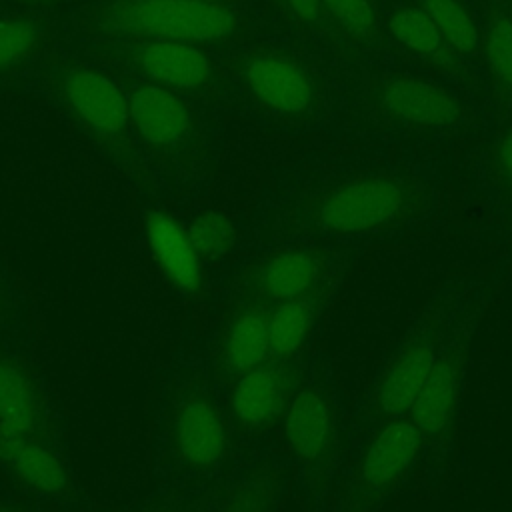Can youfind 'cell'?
<instances>
[{
  "instance_id": "6da1fadb",
  "label": "cell",
  "mask_w": 512,
  "mask_h": 512,
  "mask_svg": "<svg viewBox=\"0 0 512 512\" xmlns=\"http://www.w3.org/2000/svg\"><path fill=\"white\" fill-rule=\"evenodd\" d=\"M428 186L410 172L370 170L342 178L310 196L302 222L326 236L394 230L428 210Z\"/></svg>"
},
{
  "instance_id": "7a4b0ae2",
  "label": "cell",
  "mask_w": 512,
  "mask_h": 512,
  "mask_svg": "<svg viewBox=\"0 0 512 512\" xmlns=\"http://www.w3.org/2000/svg\"><path fill=\"white\" fill-rule=\"evenodd\" d=\"M114 32L176 42H218L236 32V14L198 0H120L102 12Z\"/></svg>"
},
{
  "instance_id": "3957f363",
  "label": "cell",
  "mask_w": 512,
  "mask_h": 512,
  "mask_svg": "<svg viewBox=\"0 0 512 512\" xmlns=\"http://www.w3.org/2000/svg\"><path fill=\"white\" fill-rule=\"evenodd\" d=\"M166 442L176 464L194 476H212L232 454L226 408L202 384H184L166 410Z\"/></svg>"
},
{
  "instance_id": "277c9868",
  "label": "cell",
  "mask_w": 512,
  "mask_h": 512,
  "mask_svg": "<svg viewBox=\"0 0 512 512\" xmlns=\"http://www.w3.org/2000/svg\"><path fill=\"white\" fill-rule=\"evenodd\" d=\"M424 442L408 416L380 422L356 462L342 512H372L410 474Z\"/></svg>"
},
{
  "instance_id": "5b68a950",
  "label": "cell",
  "mask_w": 512,
  "mask_h": 512,
  "mask_svg": "<svg viewBox=\"0 0 512 512\" xmlns=\"http://www.w3.org/2000/svg\"><path fill=\"white\" fill-rule=\"evenodd\" d=\"M366 100L380 118L416 130L456 128L468 116V106L456 92L410 74L372 78Z\"/></svg>"
},
{
  "instance_id": "8992f818",
  "label": "cell",
  "mask_w": 512,
  "mask_h": 512,
  "mask_svg": "<svg viewBox=\"0 0 512 512\" xmlns=\"http://www.w3.org/2000/svg\"><path fill=\"white\" fill-rule=\"evenodd\" d=\"M302 386L300 364L276 360L260 364L230 382L226 414L230 424L246 436H260L282 422L294 394Z\"/></svg>"
},
{
  "instance_id": "52a82bcc",
  "label": "cell",
  "mask_w": 512,
  "mask_h": 512,
  "mask_svg": "<svg viewBox=\"0 0 512 512\" xmlns=\"http://www.w3.org/2000/svg\"><path fill=\"white\" fill-rule=\"evenodd\" d=\"M288 454L314 480H322L338 454V416L332 398L316 386H300L282 422Z\"/></svg>"
},
{
  "instance_id": "ba28073f",
  "label": "cell",
  "mask_w": 512,
  "mask_h": 512,
  "mask_svg": "<svg viewBox=\"0 0 512 512\" xmlns=\"http://www.w3.org/2000/svg\"><path fill=\"white\" fill-rule=\"evenodd\" d=\"M324 280L326 260L320 252L306 246L282 248L244 272L240 302L270 310L290 300L322 296Z\"/></svg>"
},
{
  "instance_id": "9c48e42d",
  "label": "cell",
  "mask_w": 512,
  "mask_h": 512,
  "mask_svg": "<svg viewBox=\"0 0 512 512\" xmlns=\"http://www.w3.org/2000/svg\"><path fill=\"white\" fill-rule=\"evenodd\" d=\"M440 330L436 324L414 332L380 372L370 410L378 422L408 416L438 354Z\"/></svg>"
},
{
  "instance_id": "30bf717a",
  "label": "cell",
  "mask_w": 512,
  "mask_h": 512,
  "mask_svg": "<svg viewBox=\"0 0 512 512\" xmlns=\"http://www.w3.org/2000/svg\"><path fill=\"white\" fill-rule=\"evenodd\" d=\"M242 78L262 106L284 116H306L320 100L316 78L302 64L280 54L250 56L242 64Z\"/></svg>"
},
{
  "instance_id": "8fae6325",
  "label": "cell",
  "mask_w": 512,
  "mask_h": 512,
  "mask_svg": "<svg viewBox=\"0 0 512 512\" xmlns=\"http://www.w3.org/2000/svg\"><path fill=\"white\" fill-rule=\"evenodd\" d=\"M466 364V340L442 348L408 418L426 442L442 438L454 422Z\"/></svg>"
},
{
  "instance_id": "7c38bea8",
  "label": "cell",
  "mask_w": 512,
  "mask_h": 512,
  "mask_svg": "<svg viewBox=\"0 0 512 512\" xmlns=\"http://www.w3.org/2000/svg\"><path fill=\"white\" fill-rule=\"evenodd\" d=\"M60 96L68 110L102 138L120 134L130 122L128 98L104 74L72 68L60 78Z\"/></svg>"
},
{
  "instance_id": "4fadbf2b",
  "label": "cell",
  "mask_w": 512,
  "mask_h": 512,
  "mask_svg": "<svg viewBox=\"0 0 512 512\" xmlns=\"http://www.w3.org/2000/svg\"><path fill=\"white\" fill-rule=\"evenodd\" d=\"M50 428L48 406L32 370L0 354V436L48 438Z\"/></svg>"
},
{
  "instance_id": "5bb4252c",
  "label": "cell",
  "mask_w": 512,
  "mask_h": 512,
  "mask_svg": "<svg viewBox=\"0 0 512 512\" xmlns=\"http://www.w3.org/2000/svg\"><path fill=\"white\" fill-rule=\"evenodd\" d=\"M146 246L170 286L194 296L204 286V260L196 252L188 230L168 212L154 210L144 218Z\"/></svg>"
},
{
  "instance_id": "9a60e30c",
  "label": "cell",
  "mask_w": 512,
  "mask_h": 512,
  "mask_svg": "<svg viewBox=\"0 0 512 512\" xmlns=\"http://www.w3.org/2000/svg\"><path fill=\"white\" fill-rule=\"evenodd\" d=\"M270 358L268 310L256 304L240 302V306L224 322L218 336L214 358L218 378L230 384Z\"/></svg>"
},
{
  "instance_id": "2e32d148",
  "label": "cell",
  "mask_w": 512,
  "mask_h": 512,
  "mask_svg": "<svg viewBox=\"0 0 512 512\" xmlns=\"http://www.w3.org/2000/svg\"><path fill=\"white\" fill-rule=\"evenodd\" d=\"M0 464L36 496L60 498L70 490V470L48 438L0 436Z\"/></svg>"
},
{
  "instance_id": "e0dca14e",
  "label": "cell",
  "mask_w": 512,
  "mask_h": 512,
  "mask_svg": "<svg viewBox=\"0 0 512 512\" xmlns=\"http://www.w3.org/2000/svg\"><path fill=\"white\" fill-rule=\"evenodd\" d=\"M132 56L146 78L166 88L200 90L212 78L208 56L188 42L144 38Z\"/></svg>"
},
{
  "instance_id": "ac0fdd59",
  "label": "cell",
  "mask_w": 512,
  "mask_h": 512,
  "mask_svg": "<svg viewBox=\"0 0 512 512\" xmlns=\"http://www.w3.org/2000/svg\"><path fill=\"white\" fill-rule=\"evenodd\" d=\"M130 122L136 132L154 146H174L182 142L192 126L186 104L170 88L146 82L128 96Z\"/></svg>"
},
{
  "instance_id": "d6986e66",
  "label": "cell",
  "mask_w": 512,
  "mask_h": 512,
  "mask_svg": "<svg viewBox=\"0 0 512 512\" xmlns=\"http://www.w3.org/2000/svg\"><path fill=\"white\" fill-rule=\"evenodd\" d=\"M388 34L408 52L428 60L444 74L456 76L462 56L450 46L440 28L416 6L404 4L394 8L386 20Z\"/></svg>"
},
{
  "instance_id": "ffe728a7",
  "label": "cell",
  "mask_w": 512,
  "mask_h": 512,
  "mask_svg": "<svg viewBox=\"0 0 512 512\" xmlns=\"http://www.w3.org/2000/svg\"><path fill=\"white\" fill-rule=\"evenodd\" d=\"M320 312V296L290 300L268 310L270 354L276 360H294L308 342Z\"/></svg>"
},
{
  "instance_id": "44dd1931",
  "label": "cell",
  "mask_w": 512,
  "mask_h": 512,
  "mask_svg": "<svg viewBox=\"0 0 512 512\" xmlns=\"http://www.w3.org/2000/svg\"><path fill=\"white\" fill-rule=\"evenodd\" d=\"M478 52L494 92L512 100V22L502 4L488 6Z\"/></svg>"
},
{
  "instance_id": "7402d4cb",
  "label": "cell",
  "mask_w": 512,
  "mask_h": 512,
  "mask_svg": "<svg viewBox=\"0 0 512 512\" xmlns=\"http://www.w3.org/2000/svg\"><path fill=\"white\" fill-rule=\"evenodd\" d=\"M408 4L420 8L462 58L478 52L482 30L464 0H408Z\"/></svg>"
},
{
  "instance_id": "603a6c76",
  "label": "cell",
  "mask_w": 512,
  "mask_h": 512,
  "mask_svg": "<svg viewBox=\"0 0 512 512\" xmlns=\"http://www.w3.org/2000/svg\"><path fill=\"white\" fill-rule=\"evenodd\" d=\"M280 490L282 480L276 470H252L228 488L218 512H276Z\"/></svg>"
},
{
  "instance_id": "cb8c5ba5",
  "label": "cell",
  "mask_w": 512,
  "mask_h": 512,
  "mask_svg": "<svg viewBox=\"0 0 512 512\" xmlns=\"http://www.w3.org/2000/svg\"><path fill=\"white\" fill-rule=\"evenodd\" d=\"M332 24L360 46H374L380 40L382 20L376 0H322Z\"/></svg>"
},
{
  "instance_id": "d4e9b609",
  "label": "cell",
  "mask_w": 512,
  "mask_h": 512,
  "mask_svg": "<svg viewBox=\"0 0 512 512\" xmlns=\"http://www.w3.org/2000/svg\"><path fill=\"white\" fill-rule=\"evenodd\" d=\"M188 236L204 262L220 260L230 254L238 240V228L224 212L204 210L186 226Z\"/></svg>"
},
{
  "instance_id": "484cf974",
  "label": "cell",
  "mask_w": 512,
  "mask_h": 512,
  "mask_svg": "<svg viewBox=\"0 0 512 512\" xmlns=\"http://www.w3.org/2000/svg\"><path fill=\"white\" fill-rule=\"evenodd\" d=\"M40 28L32 20L0 22V70H6L24 60L38 44Z\"/></svg>"
},
{
  "instance_id": "4316f807",
  "label": "cell",
  "mask_w": 512,
  "mask_h": 512,
  "mask_svg": "<svg viewBox=\"0 0 512 512\" xmlns=\"http://www.w3.org/2000/svg\"><path fill=\"white\" fill-rule=\"evenodd\" d=\"M488 176L494 188L512 202V120L498 130L488 148Z\"/></svg>"
},
{
  "instance_id": "83f0119b",
  "label": "cell",
  "mask_w": 512,
  "mask_h": 512,
  "mask_svg": "<svg viewBox=\"0 0 512 512\" xmlns=\"http://www.w3.org/2000/svg\"><path fill=\"white\" fill-rule=\"evenodd\" d=\"M286 4L290 6V10L294 12V16L298 20H302L304 24H308L312 28H324V30L326 28H330V30L336 28L332 24L322 0H286Z\"/></svg>"
},
{
  "instance_id": "f1b7e54d",
  "label": "cell",
  "mask_w": 512,
  "mask_h": 512,
  "mask_svg": "<svg viewBox=\"0 0 512 512\" xmlns=\"http://www.w3.org/2000/svg\"><path fill=\"white\" fill-rule=\"evenodd\" d=\"M12 316V304L8 298V292L4 290L2 282H0V326L8 322V318Z\"/></svg>"
},
{
  "instance_id": "f546056e",
  "label": "cell",
  "mask_w": 512,
  "mask_h": 512,
  "mask_svg": "<svg viewBox=\"0 0 512 512\" xmlns=\"http://www.w3.org/2000/svg\"><path fill=\"white\" fill-rule=\"evenodd\" d=\"M0 512H24V510L18 508V506L12 504V502H2V500H0Z\"/></svg>"
},
{
  "instance_id": "4dcf8cb0",
  "label": "cell",
  "mask_w": 512,
  "mask_h": 512,
  "mask_svg": "<svg viewBox=\"0 0 512 512\" xmlns=\"http://www.w3.org/2000/svg\"><path fill=\"white\" fill-rule=\"evenodd\" d=\"M504 10H506V14H508V18H510V22H512V0H504Z\"/></svg>"
},
{
  "instance_id": "1f68e13d",
  "label": "cell",
  "mask_w": 512,
  "mask_h": 512,
  "mask_svg": "<svg viewBox=\"0 0 512 512\" xmlns=\"http://www.w3.org/2000/svg\"><path fill=\"white\" fill-rule=\"evenodd\" d=\"M18 2H34V4H48V2H60V0H18Z\"/></svg>"
},
{
  "instance_id": "d6a6232c",
  "label": "cell",
  "mask_w": 512,
  "mask_h": 512,
  "mask_svg": "<svg viewBox=\"0 0 512 512\" xmlns=\"http://www.w3.org/2000/svg\"><path fill=\"white\" fill-rule=\"evenodd\" d=\"M198 2H210V4H222L224 0H198Z\"/></svg>"
}]
</instances>
